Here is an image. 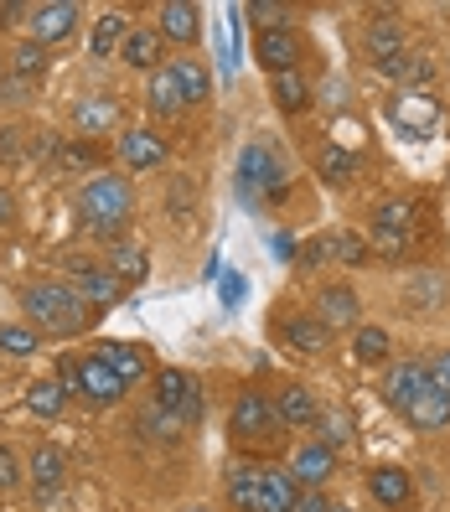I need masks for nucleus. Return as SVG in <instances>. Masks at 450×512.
I'll return each instance as SVG.
<instances>
[{"label":"nucleus","instance_id":"nucleus-1","mask_svg":"<svg viewBox=\"0 0 450 512\" xmlns=\"http://www.w3.org/2000/svg\"><path fill=\"white\" fill-rule=\"evenodd\" d=\"M21 311H26V326H32L37 337H78V331H88L99 321V311L78 295V285H63V280L26 285Z\"/></svg>","mask_w":450,"mask_h":512},{"label":"nucleus","instance_id":"nucleus-2","mask_svg":"<svg viewBox=\"0 0 450 512\" xmlns=\"http://www.w3.org/2000/svg\"><path fill=\"white\" fill-rule=\"evenodd\" d=\"M130 207H135V187L119 171H99L78 187V223L94 238H114L119 244V233L130 223Z\"/></svg>","mask_w":450,"mask_h":512},{"label":"nucleus","instance_id":"nucleus-3","mask_svg":"<svg viewBox=\"0 0 450 512\" xmlns=\"http://www.w3.org/2000/svg\"><path fill=\"white\" fill-rule=\"evenodd\" d=\"M285 192H290V171L280 161V150L269 140L244 145V156H238V202L264 207V202H285Z\"/></svg>","mask_w":450,"mask_h":512},{"label":"nucleus","instance_id":"nucleus-4","mask_svg":"<svg viewBox=\"0 0 450 512\" xmlns=\"http://www.w3.org/2000/svg\"><path fill=\"white\" fill-rule=\"evenodd\" d=\"M150 404H161L171 419H176V425H197V419H202V409H207V399H202V383L187 373V368H161L156 373V399H150Z\"/></svg>","mask_w":450,"mask_h":512},{"label":"nucleus","instance_id":"nucleus-5","mask_svg":"<svg viewBox=\"0 0 450 512\" xmlns=\"http://www.w3.org/2000/svg\"><path fill=\"white\" fill-rule=\"evenodd\" d=\"M228 430L238 440H254V445H275L280 440V419H275V404H269L264 394H254V388H244V394L233 399V414H228Z\"/></svg>","mask_w":450,"mask_h":512},{"label":"nucleus","instance_id":"nucleus-6","mask_svg":"<svg viewBox=\"0 0 450 512\" xmlns=\"http://www.w3.org/2000/svg\"><path fill=\"white\" fill-rule=\"evenodd\" d=\"M368 63L388 78H404L409 73V47H404V32H399V21H368Z\"/></svg>","mask_w":450,"mask_h":512},{"label":"nucleus","instance_id":"nucleus-7","mask_svg":"<svg viewBox=\"0 0 450 512\" xmlns=\"http://www.w3.org/2000/svg\"><path fill=\"white\" fill-rule=\"evenodd\" d=\"M68 269H73V280H78V295H83L99 316H104L109 306H119V295H125V280L109 275V264H94V259H68Z\"/></svg>","mask_w":450,"mask_h":512},{"label":"nucleus","instance_id":"nucleus-8","mask_svg":"<svg viewBox=\"0 0 450 512\" xmlns=\"http://www.w3.org/2000/svg\"><path fill=\"white\" fill-rule=\"evenodd\" d=\"M254 57H259V68H264L269 78L295 73V63H300V37L290 32V26H269V32L254 37Z\"/></svg>","mask_w":450,"mask_h":512},{"label":"nucleus","instance_id":"nucleus-9","mask_svg":"<svg viewBox=\"0 0 450 512\" xmlns=\"http://www.w3.org/2000/svg\"><path fill=\"white\" fill-rule=\"evenodd\" d=\"M290 476H295L306 492H326V481L337 476V450L326 445V440L300 445V450H295V461H290Z\"/></svg>","mask_w":450,"mask_h":512},{"label":"nucleus","instance_id":"nucleus-10","mask_svg":"<svg viewBox=\"0 0 450 512\" xmlns=\"http://www.w3.org/2000/svg\"><path fill=\"white\" fill-rule=\"evenodd\" d=\"M425 388H435V383H430V363H414V357H404V363H394V368L383 373V399L394 404L399 414H404L419 394H425Z\"/></svg>","mask_w":450,"mask_h":512},{"label":"nucleus","instance_id":"nucleus-11","mask_svg":"<svg viewBox=\"0 0 450 512\" xmlns=\"http://www.w3.org/2000/svg\"><path fill=\"white\" fill-rule=\"evenodd\" d=\"M78 0H47V6H32V42L52 47V42H63L78 32Z\"/></svg>","mask_w":450,"mask_h":512},{"label":"nucleus","instance_id":"nucleus-12","mask_svg":"<svg viewBox=\"0 0 450 512\" xmlns=\"http://www.w3.org/2000/svg\"><path fill=\"white\" fill-rule=\"evenodd\" d=\"M409 228H414V202L409 197H394L373 213V238H378L383 254H399L409 244Z\"/></svg>","mask_w":450,"mask_h":512},{"label":"nucleus","instance_id":"nucleus-13","mask_svg":"<svg viewBox=\"0 0 450 512\" xmlns=\"http://www.w3.org/2000/svg\"><path fill=\"white\" fill-rule=\"evenodd\" d=\"M130 394V388L125 383H119L104 363H99V357L94 352H88V357H78V399H88V404H119V399H125Z\"/></svg>","mask_w":450,"mask_h":512},{"label":"nucleus","instance_id":"nucleus-14","mask_svg":"<svg viewBox=\"0 0 450 512\" xmlns=\"http://www.w3.org/2000/svg\"><path fill=\"white\" fill-rule=\"evenodd\" d=\"M94 357H99V363H104L119 383H125V388H135V383L150 373V357H145L140 342H99Z\"/></svg>","mask_w":450,"mask_h":512},{"label":"nucleus","instance_id":"nucleus-15","mask_svg":"<svg viewBox=\"0 0 450 512\" xmlns=\"http://www.w3.org/2000/svg\"><path fill=\"white\" fill-rule=\"evenodd\" d=\"M166 135L161 130H125L119 135V161H125L130 171H150V166H161L166 161Z\"/></svg>","mask_w":450,"mask_h":512},{"label":"nucleus","instance_id":"nucleus-16","mask_svg":"<svg viewBox=\"0 0 450 512\" xmlns=\"http://www.w3.org/2000/svg\"><path fill=\"white\" fill-rule=\"evenodd\" d=\"M145 109L156 114V119H176V114L187 109V99H182V83H176V73H171V68L145 73Z\"/></svg>","mask_w":450,"mask_h":512},{"label":"nucleus","instance_id":"nucleus-17","mask_svg":"<svg viewBox=\"0 0 450 512\" xmlns=\"http://www.w3.org/2000/svg\"><path fill=\"white\" fill-rule=\"evenodd\" d=\"M156 32H161L166 42H176V47H192V42L202 37V11H197V6H187V0H166Z\"/></svg>","mask_w":450,"mask_h":512},{"label":"nucleus","instance_id":"nucleus-18","mask_svg":"<svg viewBox=\"0 0 450 512\" xmlns=\"http://www.w3.org/2000/svg\"><path fill=\"white\" fill-rule=\"evenodd\" d=\"M368 492H373L378 507H409L414 476H409L404 466H373V471H368Z\"/></svg>","mask_w":450,"mask_h":512},{"label":"nucleus","instance_id":"nucleus-19","mask_svg":"<svg viewBox=\"0 0 450 512\" xmlns=\"http://www.w3.org/2000/svg\"><path fill=\"white\" fill-rule=\"evenodd\" d=\"M357 290L352 285H326L321 290V300H316V321L326 326V331H337V326H357Z\"/></svg>","mask_w":450,"mask_h":512},{"label":"nucleus","instance_id":"nucleus-20","mask_svg":"<svg viewBox=\"0 0 450 512\" xmlns=\"http://www.w3.org/2000/svg\"><path fill=\"white\" fill-rule=\"evenodd\" d=\"M295 502H300V481L285 466H269L259 476V512H295Z\"/></svg>","mask_w":450,"mask_h":512},{"label":"nucleus","instance_id":"nucleus-21","mask_svg":"<svg viewBox=\"0 0 450 512\" xmlns=\"http://www.w3.org/2000/svg\"><path fill=\"white\" fill-rule=\"evenodd\" d=\"M269 404H275V419H280L285 430H300V425H316V419H321V409H316V399H311V388H300V383L280 388V394L269 399Z\"/></svg>","mask_w":450,"mask_h":512},{"label":"nucleus","instance_id":"nucleus-22","mask_svg":"<svg viewBox=\"0 0 450 512\" xmlns=\"http://www.w3.org/2000/svg\"><path fill=\"white\" fill-rule=\"evenodd\" d=\"M404 419H409L414 430H425V435L450 430V394H440V388H425V394L404 409Z\"/></svg>","mask_w":450,"mask_h":512},{"label":"nucleus","instance_id":"nucleus-23","mask_svg":"<svg viewBox=\"0 0 450 512\" xmlns=\"http://www.w3.org/2000/svg\"><path fill=\"white\" fill-rule=\"evenodd\" d=\"M161 32L156 26H135V32L125 37V47H119V57H125L130 68H140V73H156L161 68Z\"/></svg>","mask_w":450,"mask_h":512},{"label":"nucleus","instance_id":"nucleus-24","mask_svg":"<svg viewBox=\"0 0 450 512\" xmlns=\"http://www.w3.org/2000/svg\"><path fill=\"white\" fill-rule=\"evenodd\" d=\"M63 476H68V456L57 445H37V456H32V487L37 497H52V492H63Z\"/></svg>","mask_w":450,"mask_h":512},{"label":"nucleus","instance_id":"nucleus-25","mask_svg":"<svg viewBox=\"0 0 450 512\" xmlns=\"http://www.w3.org/2000/svg\"><path fill=\"white\" fill-rule=\"evenodd\" d=\"M280 337H285L295 352H326L332 331H326L316 316H290V321H280Z\"/></svg>","mask_w":450,"mask_h":512},{"label":"nucleus","instance_id":"nucleus-26","mask_svg":"<svg viewBox=\"0 0 450 512\" xmlns=\"http://www.w3.org/2000/svg\"><path fill=\"white\" fill-rule=\"evenodd\" d=\"M171 73H176V83H182L187 109H192V104H207V94H213V73H207V68L197 63V57H176Z\"/></svg>","mask_w":450,"mask_h":512},{"label":"nucleus","instance_id":"nucleus-27","mask_svg":"<svg viewBox=\"0 0 450 512\" xmlns=\"http://www.w3.org/2000/svg\"><path fill=\"white\" fill-rule=\"evenodd\" d=\"M73 125H78V130H88V135L114 130V125H119V104H114V99H104V94H99V99H78V104H73Z\"/></svg>","mask_w":450,"mask_h":512},{"label":"nucleus","instance_id":"nucleus-28","mask_svg":"<svg viewBox=\"0 0 450 512\" xmlns=\"http://www.w3.org/2000/svg\"><path fill=\"white\" fill-rule=\"evenodd\" d=\"M26 409H32L37 419H57L68 409V388L57 383V378H37L32 388H26Z\"/></svg>","mask_w":450,"mask_h":512},{"label":"nucleus","instance_id":"nucleus-29","mask_svg":"<svg viewBox=\"0 0 450 512\" xmlns=\"http://www.w3.org/2000/svg\"><path fill=\"white\" fill-rule=\"evenodd\" d=\"M259 466H228V502L238 512H259Z\"/></svg>","mask_w":450,"mask_h":512},{"label":"nucleus","instance_id":"nucleus-30","mask_svg":"<svg viewBox=\"0 0 450 512\" xmlns=\"http://www.w3.org/2000/svg\"><path fill=\"white\" fill-rule=\"evenodd\" d=\"M125 37H130L125 16H119V11H104V16L94 21V42H88V52H94L99 63H104V57H114V47H125Z\"/></svg>","mask_w":450,"mask_h":512},{"label":"nucleus","instance_id":"nucleus-31","mask_svg":"<svg viewBox=\"0 0 450 512\" xmlns=\"http://www.w3.org/2000/svg\"><path fill=\"white\" fill-rule=\"evenodd\" d=\"M316 171H321V182L326 187H347L352 176H357V156L347 145H326L321 150V161H316Z\"/></svg>","mask_w":450,"mask_h":512},{"label":"nucleus","instance_id":"nucleus-32","mask_svg":"<svg viewBox=\"0 0 450 512\" xmlns=\"http://www.w3.org/2000/svg\"><path fill=\"white\" fill-rule=\"evenodd\" d=\"M269 94H275V104L285 114H300V109H311V88L300 73H280V78H269Z\"/></svg>","mask_w":450,"mask_h":512},{"label":"nucleus","instance_id":"nucleus-33","mask_svg":"<svg viewBox=\"0 0 450 512\" xmlns=\"http://www.w3.org/2000/svg\"><path fill=\"white\" fill-rule=\"evenodd\" d=\"M352 357H357V363H383V357H388V331L383 326H357L352 331Z\"/></svg>","mask_w":450,"mask_h":512},{"label":"nucleus","instance_id":"nucleus-34","mask_svg":"<svg viewBox=\"0 0 450 512\" xmlns=\"http://www.w3.org/2000/svg\"><path fill=\"white\" fill-rule=\"evenodd\" d=\"M11 73H16L21 83L42 78V73H47V47H42V42H21L16 57H11Z\"/></svg>","mask_w":450,"mask_h":512},{"label":"nucleus","instance_id":"nucleus-35","mask_svg":"<svg viewBox=\"0 0 450 512\" xmlns=\"http://www.w3.org/2000/svg\"><path fill=\"white\" fill-rule=\"evenodd\" d=\"M109 275H119V280H145V249L114 244V249H109Z\"/></svg>","mask_w":450,"mask_h":512},{"label":"nucleus","instance_id":"nucleus-36","mask_svg":"<svg viewBox=\"0 0 450 512\" xmlns=\"http://www.w3.org/2000/svg\"><path fill=\"white\" fill-rule=\"evenodd\" d=\"M42 347V337L32 326H0V352H11V357H32Z\"/></svg>","mask_w":450,"mask_h":512},{"label":"nucleus","instance_id":"nucleus-37","mask_svg":"<svg viewBox=\"0 0 450 512\" xmlns=\"http://www.w3.org/2000/svg\"><path fill=\"white\" fill-rule=\"evenodd\" d=\"M326 249H332L342 264H363L368 259V244H363V238H352V233H332V238H326Z\"/></svg>","mask_w":450,"mask_h":512},{"label":"nucleus","instance_id":"nucleus-38","mask_svg":"<svg viewBox=\"0 0 450 512\" xmlns=\"http://www.w3.org/2000/svg\"><path fill=\"white\" fill-rule=\"evenodd\" d=\"M316 425H321V435H326V445H332V450H337L342 440H352V425H347V414H342V409H326Z\"/></svg>","mask_w":450,"mask_h":512},{"label":"nucleus","instance_id":"nucleus-39","mask_svg":"<svg viewBox=\"0 0 450 512\" xmlns=\"http://www.w3.org/2000/svg\"><path fill=\"white\" fill-rule=\"evenodd\" d=\"M244 16L264 21V32H269V26H285V21H290V11H285V6H275V0H249Z\"/></svg>","mask_w":450,"mask_h":512},{"label":"nucleus","instance_id":"nucleus-40","mask_svg":"<svg viewBox=\"0 0 450 512\" xmlns=\"http://www.w3.org/2000/svg\"><path fill=\"white\" fill-rule=\"evenodd\" d=\"M21 481V461L11 456V445H0V492H11Z\"/></svg>","mask_w":450,"mask_h":512},{"label":"nucleus","instance_id":"nucleus-41","mask_svg":"<svg viewBox=\"0 0 450 512\" xmlns=\"http://www.w3.org/2000/svg\"><path fill=\"white\" fill-rule=\"evenodd\" d=\"M57 383L68 388V399L78 394V357H73V352H63V357H57Z\"/></svg>","mask_w":450,"mask_h":512},{"label":"nucleus","instance_id":"nucleus-42","mask_svg":"<svg viewBox=\"0 0 450 512\" xmlns=\"http://www.w3.org/2000/svg\"><path fill=\"white\" fill-rule=\"evenodd\" d=\"M430 383L440 388V394H450V347L435 352V363H430Z\"/></svg>","mask_w":450,"mask_h":512},{"label":"nucleus","instance_id":"nucleus-43","mask_svg":"<svg viewBox=\"0 0 450 512\" xmlns=\"http://www.w3.org/2000/svg\"><path fill=\"white\" fill-rule=\"evenodd\" d=\"M326 254H332V249H326V238H311V244L306 249H300V269H316Z\"/></svg>","mask_w":450,"mask_h":512},{"label":"nucleus","instance_id":"nucleus-44","mask_svg":"<svg viewBox=\"0 0 450 512\" xmlns=\"http://www.w3.org/2000/svg\"><path fill=\"white\" fill-rule=\"evenodd\" d=\"M295 512H337L332 502H326V492H300V502H295Z\"/></svg>","mask_w":450,"mask_h":512},{"label":"nucleus","instance_id":"nucleus-45","mask_svg":"<svg viewBox=\"0 0 450 512\" xmlns=\"http://www.w3.org/2000/svg\"><path fill=\"white\" fill-rule=\"evenodd\" d=\"M16 223V197H11V187H0V228H11Z\"/></svg>","mask_w":450,"mask_h":512},{"label":"nucleus","instance_id":"nucleus-46","mask_svg":"<svg viewBox=\"0 0 450 512\" xmlns=\"http://www.w3.org/2000/svg\"><path fill=\"white\" fill-rule=\"evenodd\" d=\"M16 21H32V6H0V26H16Z\"/></svg>","mask_w":450,"mask_h":512},{"label":"nucleus","instance_id":"nucleus-47","mask_svg":"<svg viewBox=\"0 0 450 512\" xmlns=\"http://www.w3.org/2000/svg\"><path fill=\"white\" fill-rule=\"evenodd\" d=\"M16 140H21L16 130H0V156H6V161H16V156H21V150H16Z\"/></svg>","mask_w":450,"mask_h":512},{"label":"nucleus","instance_id":"nucleus-48","mask_svg":"<svg viewBox=\"0 0 450 512\" xmlns=\"http://www.w3.org/2000/svg\"><path fill=\"white\" fill-rule=\"evenodd\" d=\"M269 249H275L280 259H290V254H295V238H290V233H280V238H275V244H269Z\"/></svg>","mask_w":450,"mask_h":512},{"label":"nucleus","instance_id":"nucleus-49","mask_svg":"<svg viewBox=\"0 0 450 512\" xmlns=\"http://www.w3.org/2000/svg\"><path fill=\"white\" fill-rule=\"evenodd\" d=\"M0 73H6V57H0Z\"/></svg>","mask_w":450,"mask_h":512},{"label":"nucleus","instance_id":"nucleus-50","mask_svg":"<svg viewBox=\"0 0 450 512\" xmlns=\"http://www.w3.org/2000/svg\"><path fill=\"white\" fill-rule=\"evenodd\" d=\"M192 512H207V507H192Z\"/></svg>","mask_w":450,"mask_h":512},{"label":"nucleus","instance_id":"nucleus-51","mask_svg":"<svg viewBox=\"0 0 450 512\" xmlns=\"http://www.w3.org/2000/svg\"><path fill=\"white\" fill-rule=\"evenodd\" d=\"M337 512H347V507H337Z\"/></svg>","mask_w":450,"mask_h":512}]
</instances>
